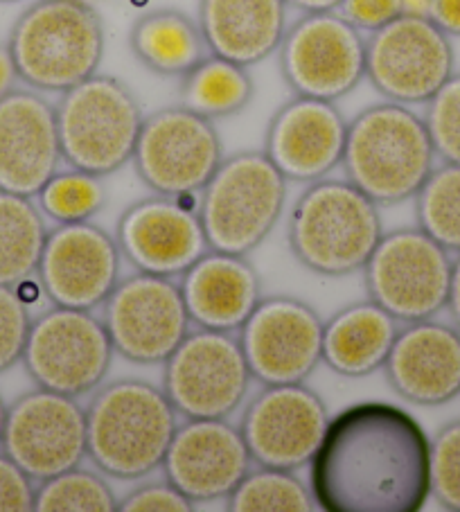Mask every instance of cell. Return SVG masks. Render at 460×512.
<instances>
[{
    "label": "cell",
    "mask_w": 460,
    "mask_h": 512,
    "mask_svg": "<svg viewBox=\"0 0 460 512\" xmlns=\"http://www.w3.org/2000/svg\"><path fill=\"white\" fill-rule=\"evenodd\" d=\"M418 224L449 253H460V165L433 167L415 194Z\"/></svg>",
    "instance_id": "4dcf8cb0"
},
{
    "label": "cell",
    "mask_w": 460,
    "mask_h": 512,
    "mask_svg": "<svg viewBox=\"0 0 460 512\" xmlns=\"http://www.w3.org/2000/svg\"><path fill=\"white\" fill-rule=\"evenodd\" d=\"M73 3H82V5H91L93 7L95 0H73Z\"/></svg>",
    "instance_id": "bcb514c9"
},
{
    "label": "cell",
    "mask_w": 460,
    "mask_h": 512,
    "mask_svg": "<svg viewBox=\"0 0 460 512\" xmlns=\"http://www.w3.org/2000/svg\"><path fill=\"white\" fill-rule=\"evenodd\" d=\"M0 447L32 481L52 479L88 456L86 411L70 395L46 388L25 393L7 406Z\"/></svg>",
    "instance_id": "9a60e30c"
},
{
    "label": "cell",
    "mask_w": 460,
    "mask_h": 512,
    "mask_svg": "<svg viewBox=\"0 0 460 512\" xmlns=\"http://www.w3.org/2000/svg\"><path fill=\"white\" fill-rule=\"evenodd\" d=\"M104 328L113 350L134 364H165L190 332L181 285L138 271L120 280L104 300Z\"/></svg>",
    "instance_id": "4fadbf2b"
},
{
    "label": "cell",
    "mask_w": 460,
    "mask_h": 512,
    "mask_svg": "<svg viewBox=\"0 0 460 512\" xmlns=\"http://www.w3.org/2000/svg\"><path fill=\"white\" fill-rule=\"evenodd\" d=\"M404 14L411 16H427L429 19V0H402Z\"/></svg>",
    "instance_id": "ee69618b"
},
{
    "label": "cell",
    "mask_w": 460,
    "mask_h": 512,
    "mask_svg": "<svg viewBox=\"0 0 460 512\" xmlns=\"http://www.w3.org/2000/svg\"><path fill=\"white\" fill-rule=\"evenodd\" d=\"M339 14L357 30L375 32L402 16V0H341Z\"/></svg>",
    "instance_id": "f35d334b"
},
{
    "label": "cell",
    "mask_w": 460,
    "mask_h": 512,
    "mask_svg": "<svg viewBox=\"0 0 460 512\" xmlns=\"http://www.w3.org/2000/svg\"><path fill=\"white\" fill-rule=\"evenodd\" d=\"M37 273L50 303L91 312L120 282L118 240L88 219L59 224L48 233Z\"/></svg>",
    "instance_id": "ac0fdd59"
},
{
    "label": "cell",
    "mask_w": 460,
    "mask_h": 512,
    "mask_svg": "<svg viewBox=\"0 0 460 512\" xmlns=\"http://www.w3.org/2000/svg\"><path fill=\"white\" fill-rule=\"evenodd\" d=\"M278 50L282 75L300 97L334 102L366 75V41L336 12L305 14Z\"/></svg>",
    "instance_id": "5bb4252c"
},
{
    "label": "cell",
    "mask_w": 460,
    "mask_h": 512,
    "mask_svg": "<svg viewBox=\"0 0 460 512\" xmlns=\"http://www.w3.org/2000/svg\"><path fill=\"white\" fill-rule=\"evenodd\" d=\"M64 161L57 111L34 91L0 97V190L39 197Z\"/></svg>",
    "instance_id": "44dd1931"
},
{
    "label": "cell",
    "mask_w": 460,
    "mask_h": 512,
    "mask_svg": "<svg viewBox=\"0 0 460 512\" xmlns=\"http://www.w3.org/2000/svg\"><path fill=\"white\" fill-rule=\"evenodd\" d=\"M287 179L264 152L224 158L201 190L199 219L212 251L249 255L285 210Z\"/></svg>",
    "instance_id": "8992f818"
},
{
    "label": "cell",
    "mask_w": 460,
    "mask_h": 512,
    "mask_svg": "<svg viewBox=\"0 0 460 512\" xmlns=\"http://www.w3.org/2000/svg\"><path fill=\"white\" fill-rule=\"evenodd\" d=\"M0 3H16V0H0Z\"/></svg>",
    "instance_id": "7dc6e473"
},
{
    "label": "cell",
    "mask_w": 460,
    "mask_h": 512,
    "mask_svg": "<svg viewBox=\"0 0 460 512\" xmlns=\"http://www.w3.org/2000/svg\"><path fill=\"white\" fill-rule=\"evenodd\" d=\"M397 319L373 300L343 307L323 325V361L336 375L366 377L384 368Z\"/></svg>",
    "instance_id": "484cf974"
},
{
    "label": "cell",
    "mask_w": 460,
    "mask_h": 512,
    "mask_svg": "<svg viewBox=\"0 0 460 512\" xmlns=\"http://www.w3.org/2000/svg\"><path fill=\"white\" fill-rule=\"evenodd\" d=\"M251 370L233 332H188L165 361L163 391L188 420L228 418L246 400Z\"/></svg>",
    "instance_id": "9c48e42d"
},
{
    "label": "cell",
    "mask_w": 460,
    "mask_h": 512,
    "mask_svg": "<svg viewBox=\"0 0 460 512\" xmlns=\"http://www.w3.org/2000/svg\"><path fill=\"white\" fill-rule=\"evenodd\" d=\"M454 75L449 34L427 16H397L366 41V77L397 104H427Z\"/></svg>",
    "instance_id": "7c38bea8"
},
{
    "label": "cell",
    "mask_w": 460,
    "mask_h": 512,
    "mask_svg": "<svg viewBox=\"0 0 460 512\" xmlns=\"http://www.w3.org/2000/svg\"><path fill=\"white\" fill-rule=\"evenodd\" d=\"M5 420H7V406L0 397V443H3V431H5Z\"/></svg>",
    "instance_id": "f6af8a7d"
},
{
    "label": "cell",
    "mask_w": 460,
    "mask_h": 512,
    "mask_svg": "<svg viewBox=\"0 0 460 512\" xmlns=\"http://www.w3.org/2000/svg\"><path fill=\"white\" fill-rule=\"evenodd\" d=\"M16 79H19V73H16L12 52L7 46H0V97L14 91Z\"/></svg>",
    "instance_id": "60d3db41"
},
{
    "label": "cell",
    "mask_w": 460,
    "mask_h": 512,
    "mask_svg": "<svg viewBox=\"0 0 460 512\" xmlns=\"http://www.w3.org/2000/svg\"><path fill=\"white\" fill-rule=\"evenodd\" d=\"M330 425L321 397L305 384L264 386L242 416L253 463L294 472L309 465Z\"/></svg>",
    "instance_id": "e0dca14e"
},
{
    "label": "cell",
    "mask_w": 460,
    "mask_h": 512,
    "mask_svg": "<svg viewBox=\"0 0 460 512\" xmlns=\"http://www.w3.org/2000/svg\"><path fill=\"white\" fill-rule=\"evenodd\" d=\"M181 294L190 321L219 332L240 330L262 300L260 278L246 255L212 249L183 273Z\"/></svg>",
    "instance_id": "cb8c5ba5"
},
{
    "label": "cell",
    "mask_w": 460,
    "mask_h": 512,
    "mask_svg": "<svg viewBox=\"0 0 460 512\" xmlns=\"http://www.w3.org/2000/svg\"><path fill=\"white\" fill-rule=\"evenodd\" d=\"M131 161L149 190L183 199L206 188L224 149L212 120L179 104L143 120Z\"/></svg>",
    "instance_id": "8fae6325"
},
{
    "label": "cell",
    "mask_w": 460,
    "mask_h": 512,
    "mask_svg": "<svg viewBox=\"0 0 460 512\" xmlns=\"http://www.w3.org/2000/svg\"><path fill=\"white\" fill-rule=\"evenodd\" d=\"M122 512H192L194 503L170 481L149 483L120 501Z\"/></svg>",
    "instance_id": "8d00e7d4"
},
{
    "label": "cell",
    "mask_w": 460,
    "mask_h": 512,
    "mask_svg": "<svg viewBox=\"0 0 460 512\" xmlns=\"http://www.w3.org/2000/svg\"><path fill=\"white\" fill-rule=\"evenodd\" d=\"M34 494L30 476L10 456H0V512H32Z\"/></svg>",
    "instance_id": "74e56055"
},
{
    "label": "cell",
    "mask_w": 460,
    "mask_h": 512,
    "mask_svg": "<svg viewBox=\"0 0 460 512\" xmlns=\"http://www.w3.org/2000/svg\"><path fill=\"white\" fill-rule=\"evenodd\" d=\"M287 5L296 7V10L305 14L316 12H334L341 5V0H287Z\"/></svg>",
    "instance_id": "7bdbcfd3"
},
{
    "label": "cell",
    "mask_w": 460,
    "mask_h": 512,
    "mask_svg": "<svg viewBox=\"0 0 460 512\" xmlns=\"http://www.w3.org/2000/svg\"><path fill=\"white\" fill-rule=\"evenodd\" d=\"M393 391L418 406H440L460 395V330L413 321L397 332L386 359Z\"/></svg>",
    "instance_id": "603a6c76"
},
{
    "label": "cell",
    "mask_w": 460,
    "mask_h": 512,
    "mask_svg": "<svg viewBox=\"0 0 460 512\" xmlns=\"http://www.w3.org/2000/svg\"><path fill=\"white\" fill-rule=\"evenodd\" d=\"M451 267L449 251L422 228H400L382 235L366 262L368 296L397 321L433 319L447 307Z\"/></svg>",
    "instance_id": "ba28073f"
},
{
    "label": "cell",
    "mask_w": 460,
    "mask_h": 512,
    "mask_svg": "<svg viewBox=\"0 0 460 512\" xmlns=\"http://www.w3.org/2000/svg\"><path fill=\"white\" fill-rule=\"evenodd\" d=\"M113 355L111 337L100 319L88 310L55 305L32 321L23 364L39 388L79 397L104 382Z\"/></svg>",
    "instance_id": "30bf717a"
},
{
    "label": "cell",
    "mask_w": 460,
    "mask_h": 512,
    "mask_svg": "<svg viewBox=\"0 0 460 512\" xmlns=\"http://www.w3.org/2000/svg\"><path fill=\"white\" fill-rule=\"evenodd\" d=\"M129 43L140 64L165 77L188 75L210 52L199 23L176 10L140 16L131 28Z\"/></svg>",
    "instance_id": "4316f807"
},
{
    "label": "cell",
    "mask_w": 460,
    "mask_h": 512,
    "mask_svg": "<svg viewBox=\"0 0 460 512\" xmlns=\"http://www.w3.org/2000/svg\"><path fill=\"white\" fill-rule=\"evenodd\" d=\"M348 122L334 102L300 97L271 118L264 154L287 181L314 183L343 161Z\"/></svg>",
    "instance_id": "7402d4cb"
},
{
    "label": "cell",
    "mask_w": 460,
    "mask_h": 512,
    "mask_svg": "<svg viewBox=\"0 0 460 512\" xmlns=\"http://www.w3.org/2000/svg\"><path fill=\"white\" fill-rule=\"evenodd\" d=\"M447 307L451 312V319H454V323H456V328L460 330V253L454 260V267H451V285H449Z\"/></svg>",
    "instance_id": "b9f144b4"
},
{
    "label": "cell",
    "mask_w": 460,
    "mask_h": 512,
    "mask_svg": "<svg viewBox=\"0 0 460 512\" xmlns=\"http://www.w3.org/2000/svg\"><path fill=\"white\" fill-rule=\"evenodd\" d=\"M118 508L120 501L109 483L79 467L41 481V488L34 494L37 512H115Z\"/></svg>",
    "instance_id": "1f68e13d"
},
{
    "label": "cell",
    "mask_w": 460,
    "mask_h": 512,
    "mask_svg": "<svg viewBox=\"0 0 460 512\" xmlns=\"http://www.w3.org/2000/svg\"><path fill=\"white\" fill-rule=\"evenodd\" d=\"M431 443L400 406L361 402L330 420L312 458L325 512H415L431 497Z\"/></svg>",
    "instance_id": "6da1fadb"
},
{
    "label": "cell",
    "mask_w": 460,
    "mask_h": 512,
    "mask_svg": "<svg viewBox=\"0 0 460 512\" xmlns=\"http://www.w3.org/2000/svg\"><path fill=\"white\" fill-rule=\"evenodd\" d=\"M323 321L298 298H262L240 328L251 377L264 386L303 384L323 361Z\"/></svg>",
    "instance_id": "2e32d148"
},
{
    "label": "cell",
    "mask_w": 460,
    "mask_h": 512,
    "mask_svg": "<svg viewBox=\"0 0 460 512\" xmlns=\"http://www.w3.org/2000/svg\"><path fill=\"white\" fill-rule=\"evenodd\" d=\"M120 253L138 271L183 276L210 251L197 210L176 197H149L134 203L118 222Z\"/></svg>",
    "instance_id": "ffe728a7"
},
{
    "label": "cell",
    "mask_w": 460,
    "mask_h": 512,
    "mask_svg": "<svg viewBox=\"0 0 460 512\" xmlns=\"http://www.w3.org/2000/svg\"><path fill=\"white\" fill-rule=\"evenodd\" d=\"M55 111L61 156L70 170L102 179L134 158L145 118L118 79L95 73L61 93Z\"/></svg>",
    "instance_id": "52a82bcc"
},
{
    "label": "cell",
    "mask_w": 460,
    "mask_h": 512,
    "mask_svg": "<svg viewBox=\"0 0 460 512\" xmlns=\"http://www.w3.org/2000/svg\"><path fill=\"white\" fill-rule=\"evenodd\" d=\"M48 228L30 197L0 190V285L19 287L39 271Z\"/></svg>",
    "instance_id": "83f0119b"
},
{
    "label": "cell",
    "mask_w": 460,
    "mask_h": 512,
    "mask_svg": "<svg viewBox=\"0 0 460 512\" xmlns=\"http://www.w3.org/2000/svg\"><path fill=\"white\" fill-rule=\"evenodd\" d=\"M382 235L377 203L350 181H314L289 215L291 253L318 276L364 269Z\"/></svg>",
    "instance_id": "277c9868"
},
{
    "label": "cell",
    "mask_w": 460,
    "mask_h": 512,
    "mask_svg": "<svg viewBox=\"0 0 460 512\" xmlns=\"http://www.w3.org/2000/svg\"><path fill=\"white\" fill-rule=\"evenodd\" d=\"M32 328L28 300L19 287L0 285V373L23 359Z\"/></svg>",
    "instance_id": "d590c367"
},
{
    "label": "cell",
    "mask_w": 460,
    "mask_h": 512,
    "mask_svg": "<svg viewBox=\"0 0 460 512\" xmlns=\"http://www.w3.org/2000/svg\"><path fill=\"white\" fill-rule=\"evenodd\" d=\"M176 416L163 388L120 379L104 386L86 409V454L111 479H143L163 467L179 427Z\"/></svg>",
    "instance_id": "7a4b0ae2"
},
{
    "label": "cell",
    "mask_w": 460,
    "mask_h": 512,
    "mask_svg": "<svg viewBox=\"0 0 460 512\" xmlns=\"http://www.w3.org/2000/svg\"><path fill=\"white\" fill-rule=\"evenodd\" d=\"M104 25L91 5L39 0L16 21L7 48L16 73L37 91L66 93L93 77L104 57Z\"/></svg>",
    "instance_id": "5b68a950"
},
{
    "label": "cell",
    "mask_w": 460,
    "mask_h": 512,
    "mask_svg": "<svg viewBox=\"0 0 460 512\" xmlns=\"http://www.w3.org/2000/svg\"><path fill=\"white\" fill-rule=\"evenodd\" d=\"M253 97L249 70L233 61L208 55L181 82V107L215 120L242 111Z\"/></svg>",
    "instance_id": "f1b7e54d"
},
{
    "label": "cell",
    "mask_w": 460,
    "mask_h": 512,
    "mask_svg": "<svg viewBox=\"0 0 460 512\" xmlns=\"http://www.w3.org/2000/svg\"><path fill=\"white\" fill-rule=\"evenodd\" d=\"M429 19L449 37H460V0H429Z\"/></svg>",
    "instance_id": "ab89813d"
},
{
    "label": "cell",
    "mask_w": 460,
    "mask_h": 512,
    "mask_svg": "<svg viewBox=\"0 0 460 512\" xmlns=\"http://www.w3.org/2000/svg\"><path fill=\"white\" fill-rule=\"evenodd\" d=\"M424 125L436 156L445 163L460 165V75H451L427 102Z\"/></svg>",
    "instance_id": "836d02e7"
},
{
    "label": "cell",
    "mask_w": 460,
    "mask_h": 512,
    "mask_svg": "<svg viewBox=\"0 0 460 512\" xmlns=\"http://www.w3.org/2000/svg\"><path fill=\"white\" fill-rule=\"evenodd\" d=\"M285 19L287 0H201L197 23L210 55L249 68L280 48Z\"/></svg>",
    "instance_id": "d4e9b609"
},
{
    "label": "cell",
    "mask_w": 460,
    "mask_h": 512,
    "mask_svg": "<svg viewBox=\"0 0 460 512\" xmlns=\"http://www.w3.org/2000/svg\"><path fill=\"white\" fill-rule=\"evenodd\" d=\"M251 463L242 431L226 418H210L176 427L163 470L167 481L192 503H208L228 499L251 472Z\"/></svg>",
    "instance_id": "d6986e66"
},
{
    "label": "cell",
    "mask_w": 460,
    "mask_h": 512,
    "mask_svg": "<svg viewBox=\"0 0 460 512\" xmlns=\"http://www.w3.org/2000/svg\"><path fill=\"white\" fill-rule=\"evenodd\" d=\"M41 208L59 224L86 222L104 206V185L100 176L86 172L55 174L39 192Z\"/></svg>",
    "instance_id": "d6a6232c"
},
{
    "label": "cell",
    "mask_w": 460,
    "mask_h": 512,
    "mask_svg": "<svg viewBox=\"0 0 460 512\" xmlns=\"http://www.w3.org/2000/svg\"><path fill=\"white\" fill-rule=\"evenodd\" d=\"M431 497L442 508L460 512V420L449 422L431 443Z\"/></svg>",
    "instance_id": "e575fe53"
},
{
    "label": "cell",
    "mask_w": 460,
    "mask_h": 512,
    "mask_svg": "<svg viewBox=\"0 0 460 512\" xmlns=\"http://www.w3.org/2000/svg\"><path fill=\"white\" fill-rule=\"evenodd\" d=\"M348 181L377 206L415 199L433 172L436 149L424 120L406 104H375L348 125L343 149Z\"/></svg>",
    "instance_id": "3957f363"
},
{
    "label": "cell",
    "mask_w": 460,
    "mask_h": 512,
    "mask_svg": "<svg viewBox=\"0 0 460 512\" xmlns=\"http://www.w3.org/2000/svg\"><path fill=\"white\" fill-rule=\"evenodd\" d=\"M226 508L233 512H314L321 510L312 488L289 470L262 467L249 472L244 481L228 494Z\"/></svg>",
    "instance_id": "f546056e"
}]
</instances>
